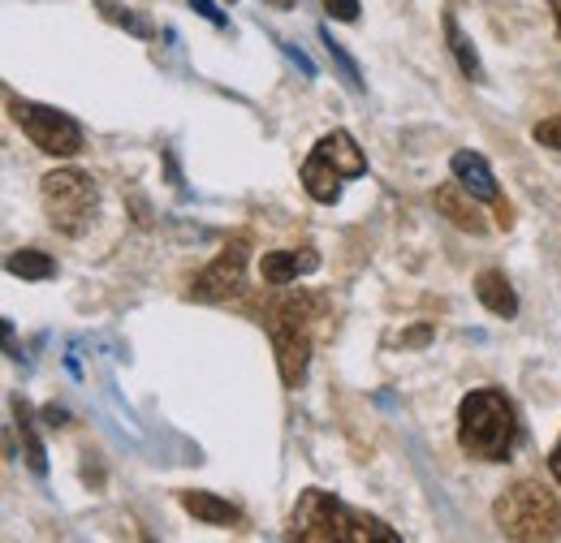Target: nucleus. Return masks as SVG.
<instances>
[{
	"instance_id": "nucleus-7",
	"label": "nucleus",
	"mask_w": 561,
	"mask_h": 543,
	"mask_svg": "<svg viewBox=\"0 0 561 543\" xmlns=\"http://www.w3.org/2000/svg\"><path fill=\"white\" fill-rule=\"evenodd\" d=\"M9 117L22 135L31 138L44 155L53 160H73L82 151V126L66 117L61 108H48V104H35V100H9Z\"/></svg>"
},
{
	"instance_id": "nucleus-15",
	"label": "nucleus",
	"mask_w": 561,
	"mask_h": 543,
	"mask_svg": "<svg viewBox=\"0 0 561 543\" xmlns=\"http://www.w3.org/2000/svg\"><path fill=\"white\" fill-rule=\"evenodd\" d=\"M4 268L13 272V276H22V280H53L57 276V259L35 251V246H26V251H13L4 259Z\"/></svg>"
},
{
	"instance_id": "nucleus-20",
	"label": "nucleus",
	"mask_w": 561,
	"mask_h": 543,
	"mask_svg": "<svg viewBox=\"0 0 561 543\" xmlns=\"http://www.w3.org/2000/svg\"><path fill=\"white\" fill-rule=\"evenodd\" d=\"M324 9H329L337 22H358V0H324Z\"/></svg>"
},
{
	"instance_id": "nucleus-12",
	"label": "nucleus",
	"mask_w": 561,
	"mask_h": 543,
	"mask_svg": "<svg viewBox=\"0 0 561 543\" xmlns=\"http://www.w3.org/2000/svg\"><path fill=\"white\" fill-rule=\"evenodd\" d=\"M476 298L484 302V311H492L496 320H514L518 315V293H514V285L505 280V272H480L476 276Z\"/></svg>"
},
{
	"instance_id": "nucleus-26",
	"label": "nucleus",
	"mask_w": 561,
	"mask_h": 543,
	"mask_svg": "<svg viewBox=\"0 0 561 543\" xmlns=\"http://www.w3.org/2000/svg\"><path fill=\"white\" fill-rule=\"evenodd\" d=\"M277 4H289V0H277Z\"/></svg>"
},
{
	"instance_id": "nucleus-5",
	"label": "nucleus",
	"mask_w": 561,
	"mask_h": 543,
	"mask_svg": "<svg viewBox=\"0 0 561 543\" xmlns=\"http://www.w3.org/2000/svg\"><path fill=\"white\" fill-rule=\"evenodd\" d=\"M363 173H367V155L358 151V142L346 130H329L307 151V160L298 169V177H302V186H307V195L316 204H337L342 199V182L363 177Z\"/></svg>"
},
{
	"instance_id": "nucleus-9",
	"label": "nucleus",
	"mask_w": 561,
	"mask_h": 543,
	"mask_svg": "<svg viewBox=\"0 0 561 543\" xmlns=\"http://www.w3.org/2000/svg\"><path fill=\"white\" fill-rule=\"evenodd\" d=\"M449 169H454V177H458L480 204H489L492 211H496V224H501V229L514 224V207L501 199V186H496L489 160H484L480 151H454V155H449Z\"/></svg>"
},
{
	"instance_id": "nucleus-23",
	"label": "nucleus",
	"mask_w": 561,
	"mask_h": 543,
	"mask_svg": "<svg viewBox=\"0 0 561 543\" xmlns=\"http://www.w3.org/2000/svg\"><path fill=\"white\" fill-rule=\"evenodd\" d=\"M549 471H553V478H558V487H561V440L553 444V453H549Z\"/></svg>"
},
{
	"instance_id": "nucleus-16",
	"label": "nucleus",
	"mask_w": 561,
	"mask_h": 543,
	"mask_svg": "<svg viewBox=\"0 0 561 543\" xmlns=\"http://www.w3.org/2000/svg\"><path fill=\"white\" fill-rule=\"evenodd\" d=\"M95 9L113 22V26H122V31H130V35H139V39H156V26L135 13V9H126V4H117V0H95Z\"/></svg>"
},
{
	"instance_id": "nucleus-17",
	"label": "nucleus",
	"mask_w": 561,
	"mask_h": 543,
	"mask_svg": "<svg viewBox=\"0 0 561 543\" xmlns=\"http://www.w3.org/2000/svg\"><path fill=\"white\" fill-rule=\"evenodd\" d=\"M18 431H22V444H26V466L44 478L48 475V453H44V440H39V431L31 423V409L22 406V402H18Z\"/></svg>"
},
{
	"instance_id": "nucleus-18",
	"label": "nucleus",
	"mask_w": 561,
	"mask_h": 543,
	"mask_svg": "<svg viewBox=\"0 0 561 543\" xmlns=\"http://www.w3.org/2000/svg\"><path fill=\"white\" fill-rule=\"evenodd\" d=\"M320 39H324V48H329V57H333V66L346 73V82H351V91H363V78H358V66H354L351 57H346V48L333 39V31H320Z\"/></svg>"
},
{
	"instance_id": "nucleus-6",
	"label": "nucleus",
	"mask_w": 561,
	"mask_h": 543,
	"mask_svg": "<svg viewBox=\"0 0 561 543\" xmlns=\"http://www.w3.org/2000/svg\"><path fill=\"white\" fill-rule=\"evenodd\" d=\"M39 204H44V216H48V224H53L57 233L82 238V233L91 229L100 190H95L91 173H82V169H53V173L39 182Z\"/></svg>"
},
{
	"instance_id": "nucleus-10",
	"label": "nucleus",
	"mask_w": 561,
	"mask_h": 543,
	"mask_svg": "<svg viewBox=\"0 0 561 543\" xmlns=\"http://www.w3.org/2000/svg\"><path fill=\"white\" fill-rule=\"evenodd\" d=\"M432 204H436V211H440L445 220H454L462 233H471V238H484V233H489V220H484V211L476 204V195H471L458 177H454L449 186H436Z\"/></svg>"
},
{
	"instance_id": "nucleus-4",
	"label": "nucleus",
	"mask_w": 561,
	"mask_h": 543,
	"mask_svg": "<svg viewBox=\"0 0 561 543\" xmlns=\"http://www.w3.org/2000/svg\"><path fill=\"white\" fill-rule=\"evenodd\" d=\"M492 522L501 527L505 540H518V543L553 540L561 531V505L540 478H518V483H510L496 496Z\"/></svg>"
},
{
	"instance_id": "nucleus-2",
	"label": "nucleus",
	"mask_w": 561,
	"mask_h": 543,
	"mask_svg": "<svg viewBox=\"0 0 561 543\" xmlns=\"http://www.w3.org/2000/svg\"><path fill=\"white\" fill-rule=\"evenodd\" d=\"M285 535L302 543H402V535L389 522L351 509L342 496L320 492V487H307L298 496Z\"/></svg>"
},
{
	"instance_id": "nucleus-1",
	"label": "nucleus",
	"mask_w": 561,
	"mask_h": 543,
	"mask_svg": "<svg viewBox=\"0 0 561 543\" xmlns=\"http://www.w3.org/2000/svg\"><path fill=\"white\" fill-rule=\"evenodd\" d=\"M333 311V302L320 289H285L264 302V328L277 354V371L285 389H298L307 376V358H311V340L316 324Z\"/></svg>"
},
{
	"instance_id": "nucleus-3",
	"label": "nucleus",
	"mask_w": 561,
	"mask_h": 543,
	"mask_svg": "<svg viewBox=\"0 0 561 543\" xmlns=\"http://www.w3.org/2000/svg\"><path fill=\"white\" fill-rule=\"evenodd\" d=\"M518 444V409L501 389H471L458 402V449L471 462H510Z\"/></svg>"
},
{
	"instance_id": "nucleus-25",
	"label": "nucleus",
	"mask_w": 561,
	"mask_h": 543,
	"mask_svg": "<svg viewBox=\"0 0 561 543\" xmlns=\"http://www.w3.org/2000/svg\"><path fill=\"white\" fill-rule=\"evenodd\" d=\"M549 13H553V22H558V35H561V0H549Z\"/></svg>"
},
{
	"instance_id": "nucleus-19",
	"label": "nucleus",
	"mask_w": 561,
	"mask_h": 543,
	"mask_svg": "<svg viewBox=\"0 0 561 543\" xmlns=\"http://www.w3.org/2000/svg\"><path fill=\"white\" fill-rule=\"evenodd\" d=\"M531 138H536L540 147H549V151H561V117L536 122V126H531Z\"/></svg>"
},
{
	"instance_id": "nucleus-8",
	"label": "nucleus",
	"mask_w": 561,
	"mask_h": 543,
	"mask_svg": "<svg viewBox=\"0 0 561 543\" xmlns=\"http://www.w3.org/2000/svg\"><path fill=\"white\" fill-rule=\"evenodd\" d=\"M247 264H251V238H233L208 268L191 280L195 302H229L247 289Z\"/></svg>"
},
{
	"instance_id": "nucleus-14",
	"label": "nucleus",
	"mask_w": 561,
	"mask_h": 543,
	"mask_svg": "<svg viewBox=\"0 0 561 543\" xmlns=\"http://www.w3.org/2000/svg\"><path fill=\"white\" fill-rule=\"evenodd\" d=\"M445 22V39H449V53H454V61L462 69V78H471V82H484V66H480V53H476V44L462 35V26H458V18L454 13H445L440 18Z\"/></svg>"
},
{
	"instance_id": "nucleus-21",
	"label": "nucleus",
	"mask_w": 561,
	"mask_h": 543,
	"mask_svg": "<svg viewBox=\"0 0 561 543\" xmlns=\"http://www.w3.org/2000/svg\"><path fill=\"white\" fill-rule=\"evenodd\" d=\"M191 4H195V13H204V18H208L211 26H225V13H220L211 0H191Z\"/></svg>"
},
{
	"instance_id": "nucleus-22",
	"label": "nucleus",
	"mask_w": 561,
	"mask_h": 543,
	"mask_svg": "<svg viewBox=\"0 0 561 543\" xmlns=\"http://www.w3.org/2000/svg\"><path fill=\"white\" fill-rule=\"evenodd\" d=\"M427 337H432V324H420V328L402 333V345H427Z\"/></svg>"
},
{
	"instance_id": "nucleus-24",
	"label": "nucleus",
	"mask_w": 561,
	"mask_h": 543,
	"mask_svg": "<svg viewBox=\"0 0 561 543\" xmlns=\"http://www.w3.org/2000/svg\"><path fill=\"white\" fill-rule=\"evenodd\" d=\"M44 418H48V423H70V414H66V409H57V406L44 409Z\"/></svg>"
},
{
	"instance_id": "nucleus-11",
	"label": "nucleus",
	"mask_w": 561,
	"mask_h": 543,
	"mask_svg": "<svg viewBox=\"0 0 561 543\" xmlns=\"http://www.w3.org/2000/svg\"><path fill=\"white\" fill-rule=\"evenodd\" d=\"M320 268V255L311 251V246H302V251H268L264 259H260V276H264V285H294L298 276H307V272Z\"/></svg>"
},
{
	"instance_id": "nucleus-13",
	"label": "nucleus",
	"mask_w": 561,
	"mask_h": 543,
	"mask_svg": "<svg viewBox=\"0 0 561 543\" xmlns=\"http://www.w3.org/2000/svg\"><path fill=\"white\" fill-rule=\"evenodd\" d=\"M182 509L199 522H211V527H233L242 518L238 505H229L225 496H211V492H182Z\"/></svg>"
}]
</instances>
